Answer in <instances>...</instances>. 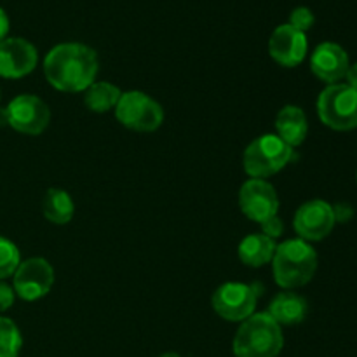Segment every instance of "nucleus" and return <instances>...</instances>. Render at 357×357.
<instances>
[{"mask_svg": "<svg viewBox=\"0 0 357 357\" xmlns=\"http://www.w3.org/2000/svg\"><path fill=\"white\" fill-rule=\"evenodd\" d=\"M345 79H347V86H351L352 89L357 91V63L349 66L347 73H345Z\"/></svg>", "mask_w": 357, "mask_h": 357, "instance_id": "bb28decb", "label": "nucleus"}, {"mask_svg": "<svg viewBox=\"0 0 357 357\" xmlns=\"http://www.w3.org/2000/svg\"><path fill=\"white\" fill-rule=\"evenodd\" d=\"M159 357H181L180 354H176V352H166V354L159 356Z\"/></svg>", "mask_w": 357, "mask_h": 357, "instance_id": "cd10ccee", "label": "nucleus"}, {"mask_svg": "<svg viewBox=\"0 0 357 357\" xmlns=\"http://www.w3.org/2000/svg\"><path fill=\"white\" fill-rule=\"evenodd\" d=\"M314 21H316V17H314L312 10L309 7H296L291 16H289V24L298 31H303V33L312 28Z\"/></svg>", "mask_w": 357, "mask_h": 357, "instance_id": "4be33fe9", "label": "nucleus"}, {"mask_svg": "<svg viewBox=\"0 0 357 357\" xmlns=\"http://www.w3.org/2000/svg\"><path fill=\"white\" fill-rule=\"evenodd\" d=\"M14 296H16L14 289L3 281H0V312H6L13 307Z\"/></svg>", "mask_w": 357, "mask_h": 357, "instance_id": "b1692460", "label": "nucleus"}, {"mask_svg": "<svg viewBox=\"0 0 357 357\" xmlns=\"http://www.w3.org/2000/svg\"><path fill=\"white\" fill-rule=\"evenodd\" d=\"M23 347L20 328L9 317H0V357H17Z\"/></svg>", "mask_w": 357, "mask_h": 357, "instance_id": "aec40b11", "label": "nucleus"}, {"mask_svg": "<svg viewBox=\"0 0 357 357\" xmlns=\"http://www.w3.org/2000/svg\"><path fill=\"white\" fill-rule=\"evenodd\" d=\"M335 213V222L337 223H347L349 220L354 216V209H352L351 204H345V202H340V204L333 206Z\"/></svg>", "mask_w": 357, "mask_h": 357, "instance_id": "393cba45", "label": "nucleus"}, {"mask_svg": "<svg viewBox=\"0 0 357 357\" xmlns=\"http://www.w3.org/2000/svg\"><path fill=\"white\" fill-rule=\"evenodd\" d=\"M115 117L124 128L138 132H152L159 129L164 122V110L153 98L142 91L122 93Z\"/></svg>", "mask_w": 357, "mask_h": 357, "instance_id": "0eeeda50", "label": "nucleus"}, {"mask_svg": "<svg viewBox=\"0 0 357 357\" xmlns=\"http://www.w3.org/2000/svg\"><path fill=\"white\" fill-rule=\"evenodd\" d=\"M37 61V49L31 42L20 37H9L0 42V77L3 79L28 75L35 70Z\"/></svg>", "mask_w": 357, "mask_h": 357, "instance_id": "f8f14e48", "label": "nucleus"}, {"mask_svg": "<svg viewBox=\"0 0 357 357\" xmlns=\"http://www.w3.org/2000/svg\"><path fill=\"white\" fill-rule=\"evenodd\" d=\"M307 35L291 24H281L275 28L268 40V52L275 63L282 66H298L307 56Z\"/></svg>", "mask_w": 357, "mask_h": 357, "instance_id": "ddd939ff", "label": "nucleus"}, {"mask_svg": "<svg viewBox=\"0 0 357 357\" xmlns=\"http://www.w3.org/2000/svg\"><path fill=\"white\" fill-rule=\"evenodd\" d=\"M293 160V149L278 135H264L250 143L244 150L243 166L251 178L265 180L284 169Z\"/></svg>", "mask_w": 357, "mask_h": 357, "instance_id": "20e7f679", "label": "nucleus"}, {"mask_svg": "<svg viewBox=\"0 0 357 357\" xmlns=\"http://www.w3.org/2000/svg\"><path fill=\"white\" fill-rule=\"evenodd\" d=\"M44 216L54 225H66L72 222L73 213H75V204L66 190L61 188H49L45 192L44 202H42Z\"/></svg>", "mask_w": 357, "mask_h": 357, "instance_id": "a211bd4d", "label": "nucleus"}, {"mask_svg": "<svg viewBox=\"0 0 357 357\" xmlns=\"http://www.w3.org/2000/svg\"><path fill=\"white\" fill-rule=\"evenodd\" d=\"M349 66V54L335 42H323L316 47L310 58V70L317 79L326 84H337L345 79Z\"/></svg>", "mask_w": 357, "mask_h": 357, "instance_id": "4468645a", "label": "nucleus"}, {"mask_svg": "<svg viewBox=\"0 0 357 357\" xmlns=\"http://www.w3.org/2000/svg\"><path fill=\"white\" fill-rule=\"evenodd\" d=\"M282 345L281 326L267 312H260L243 321L232 347L236 357H278Z\"/></svg>", "mask_w": 357, "mask_h": 357, "instance_id": "7ed1b4c3", "label": "nucleus"}, {"mask_svg": "<svg viewBox=\"0 0 357 357\" xmlns=\"http://www.w3.org/2000/svg\"><path fill=\"white\" fill-rule=\"evenodd\" d=\"M6 122L23 135L37 136L47 129L51 122V110L47 105L33 94H20L3 108Z\"/></svg>", "mask_w": 357, "mask_h": 357, "instance_id": "6e6552de", "label": "nucleus"}, {"mask_svg": "<svg viewBox=\"0 0 357 357\" xmlns=\"http://www.w3.org/2000/svg\"><path fill=\"white\" fill-rule=\"evenodd\" d=\"M13 278L14 293L26 302L44 298L54 284V271L51 264L38 257L21 261Z\"/></svg>", "mask_w": 357, "mask_h": 357, "instance_id": "1a4fd4ad", "label": "nucleus"}, {"mask_svg": "<svg viewBox=\"0 0 357 357\" xmlns=\"http://www.w3.org/2000/svg\"><path fill=\"white\" fill-rule=\"evenodd\" d=\"M264 293L260 282H225L213 295V309L222 319L229 323H243L253 316L257 309L258 296Z\"/></svg>", "mask_w": 357, "mask_h": 357, "instance_id": "423d86ee", "label": "nucleus"}, {"mask_svg": "<svg viewBox=\"0 0 357 357\" xmlns=\"http://www.w3.org/2000/svg\"><path fill=\"white\" fill-rule=\"evenodd\" d=\"M122 93L117 86L110 82H93L86 89L84 103L94 114H105L108 110H115Z\"/></svg>", "mask_w": 357, "mask_h": 357, "instance_id": "6ab92c4d", "label": "nucleus"}, {"mask_svg": "<svg viewBox=\"0 0 357 357\" xmlns=\"http://www.w3.org/2000/svg\"><path fill=\"white\" fill-rule=\"evenodd\" d=\"M241 211L250 220L257 223H264L272 218L279 211L278 190L268 181L251 178L241 187L239 190Z\"/></svg>", "mask_w": 357, "mask_h": 357, "instance_id": "9d476101", "label": "nucleus"}, {"mask_svg": "<svg viewBox=\"0 0 357 357\" xmlns=\"http://www.w3.org/2000/svg\"><path fill=\"white\" fill-rule=\"evenodd\" d=\"M261 225V230H264V234L267 237H271V239H278V237L282 236V232H284V223H282V220L279 218L278 215L272 216V218L265 220L264 223H260Z\"/></svg>", "mask_w": 357, "mask_h": 357, "instance_id": "5701e85b", "label": "nucleus"}, {"mask_svg": "<svg viewBox=\"0 0 357 357\" xmlns=\"http://www.w3.org/2000/svg\"><path fill=\"white\" fill-rule=\"evenodd\" d=\"M98 68L96 51L79 42L54 45L44 59L45 79L63 93L86 91L96 79Z\"/></svg>", "mask_w": 357, "mask_h": 357, "instance_id": "f257e3e1", "label": "nucleus"}, {"mask_svg": "<svg viewBox=\"0 0 357 357\" xmlns=\"http://www.w3.org/2000/svg\"><path fill=\"white\" fill-rule=\"evenodd\" d=\"M309 312V303L302 295L293 291H282L268 305L267 314L281 326H293V324H300L307 317Z\"/></svg>", "mask_w": 357, "mask_h": 357, "instance_id": "2eb2a0df", "label": "nucleus"}, {"mask_svg": "<svg viewBox=\"0 0 357 357\" xmlns=\"http://www.w3.org/2000/svg\"><path fill=\"white\" fill-rule=\"evenodd\" d=\"M335 223L337 222H335L333 206L321 199H314L300 206L293 220L295 232L307 243L323 241L335 229Z\"/></svg>", "mask_w": 357, "mask_h": 357, "instance_id": "9b49d317", "label": "nucleus"}, {"mask_svg": "<svg viewBox=\"0 0 357 357\" xmlns=\"http://www.w3.org/2000/svg\"><path fill=\"white\" fill-rule=\"evenodd\" d=\"M21 264V255L13 241L0 236V281L14 275Z\"/></svg>", "mask_w": 357, "mask_h": 357, "instance_id": "412c9836", "label": "nucleus"}, {"mask_svg": "<svg viewBox=\"0 0 357 357\" xmlns=\"http://www.w3.org/2000/svg\"><path fill=\"white\" fill-rule=\"evenodd\" d=\"M274 239L267 237L265 234H251L246 236L239 244V260L248 267H264L265 264H271L275 253Z\"/></svg>", "mask_w": 357, "mask_h": 357, "instance_id": "f3484780", "label": "nucleus"}, {"mask_svg": "<svg viewBox=\"0 0 357 357\" xmlns=\"http://www.w3.org/2000/svg\"><path fill=\"white\" fill-rule=\"evenodd\" d=\"M321 122L335 131L357 128V91L347 84H330L317 98Z\"/></svg>", "mask_w": 357, "mask_h": 357, "instance_id": "39448f33", "label": "nucleus"}, {"mask_svg": "<svg viewBox=\"0 0 357 357\" xmlns=\"http://www.w3.org/2000/svg\"><path fill=\"white\" fill-rule=\"evenodd\" d=\"M317 271V253L307 241L289 239L275 248L272 258L274 279L281 288H302Z\"/></svg>", "mask_w": 357, "mask_h": 357, "instance_id": "f03ea898", "label": "nucleus"}, {"mask_svg": "<svg viewBox=\"0 0 357 357\" xmlns=\"http://www.w3.org/2000/svg\"><path fill=\"white\" fill-rule=\"evenodd\" d=\"M7 33H9V17H7L6 10L0 7V42L7 38Z\"/></svg>", "mask_w": 357, "mask_h": 357, "instance_id": "a878e982", "label": "nucleus"}, {"mask_svg": "<svg viewBox=\"0 0 357 357\" xmlns=\"http://www.w3.org/2000/svg\"><path fill=\"white\" fill-rule=\"evenodd\" d=\"M275 131L279 138L288 143L291 149L302 145L309 132V122L302 108L295 105H286L282 110H279L275 117Z\"/></svg>", "mask_w": 357, "mask_h": 357, "instance_id": "dca6fc26", "label": "nucleus"}]
</instances>
